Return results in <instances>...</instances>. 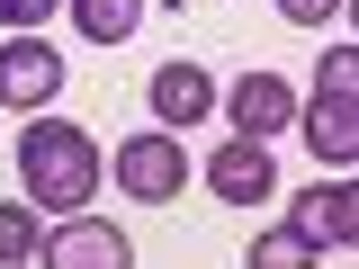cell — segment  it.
Wrapping results in <instances>:
<instances>
[{"mask_svg": "<svg viewBox=\"0 0 359 269\" xmlns=\"http://www.w3.org/2000/svg\"><path fill=\"white\" fill-rule=\"evenodd\" d=\"M18 179H27V207H90V188H99V144H90V126L36 117V126L18 134Z\"/></svg>", "mask_w": 359, "mask_h": 269, "instance_id": "cell-1", "label": "cell"}, {"mask_svg": "<svg viewBox=\"0 0 359 269\" xmlns=\"http://www.w3.org/2000/svg\"><path fill=\"white\" fill-rule=\"evenodd\" d=\"M108 171H117V188H126V198H144V207H171L180 188H189V153H180V134H126Z\"/></svg>", "mask_w": 359, "mask_h": 269, "instance_id": "cell-2", "label": "cell"}, {"mask_svg": "<svg viewBox=\"0 0 359 269\" xmlns=\"http://www.w3.org/2000/svg\"><path fill=\"white\" fill-rule=\"evenodd\" d=\"M36 261H45V269H135V242L117 233V224L72 216V224H54V233L36 242Z\"/></svg>", "mask_w": 359, "mask_h": 269, "instance_id": "cell-3", "label": "cell"}, {"mask_svg": "<svg viewBox=\"0 0 359 269\" xmlns=\"http://www.w3.org/2000/svg\"><path fill=\"white\" fill-rule=\"evenodd\" d=\"M54 90H63V54H54L45 36H9V45H0V99H9V108L36 117Z\"/></svg>", "mask_w": 359, "mask_h": 269, "instance_id": "cell-4", "label": "cell"}, {"mask_svg": "<svg viewBox=\"0 0 359 269\" xmlns=\"http://www.w3.org/2000/svg\"><path fill=\"white\" fill-rule=\"evenodd\" d=\"M207 188H216L224 207H261L269 188H278V171H269V144H252V134L216 144V162H207Z\"/></svg>", "mask_w": 359, "mask_h": 269, "instance_id": "cell-5", "label": "cell"}, {"mask_svg": "<svg viewBox=\"0 0 359 269\" xmlns=\"http://www.w3.org/2000/svg\"><path fill=\"white\" fill-rule=\"evenodd\" d=\"M224 108H233V134H252V144H261V134H287V117H297V99H287L278 72H243Z\"/></svg>", "mask_w": 359, "mask_h": 269, "instance_id": "cell-6", "label": "cell"}, {"mask_svg": "<svg viewBox=\"0 0 359 269\" xmlns=\"http://www.w3.org/2000/svg\"><path fill=\"white\" fill-rule=\"evenodd\" d=\"M207 108H216V81H207L198 63H162V72H153V117H162L171 134H189Z\"/></svg>", "mask_w": 359, "mask_h": 269, "instance_id": "cell-7", "label": "cell"}, {"mask_svg": "<svg viewBox=\"0 0 359 269\" xmlns=\"http://www.w3.org/2000/svg\"><path fill=\"white\" fill-rule=\"evenodd\" d=\"M287 233H306V242H351L359 233V188L351 179H332V188L314 179L306 198H297V224H287Z\"/></svg>", "mask_w": 359, "mask_h": 269, "instance_id": "cell-8", "label": "cell"}, {"mask_svg": "<svg viewBox=\"0 0 359 269\" xmlns=\"http://www.w3.org/2000/svg\"><path fill=\"white\" fill-rule=\"evenodd\" d=\"M306 144L323 153V162H351V153H359V108H351V90H314V108H306Z\"/></svg>", "mask_w": 359, "mask_h": 269, "instance_id": "cell-9", "label": "cell"}, {"mask_svg": "<svg viewBox=\"0 0 359 269\" xmlns=\"http://www.w3.org/2000/svg\"><path fill=\"white\" fill-rule=\"evenodd\" d=\"M72 18H81L90 45H126L135 18H144V0H72Z\"/></svg>", "mask_w": 359, "mask_h": 269, "instance_id": "cell-10", "label": "cell"}, {"mask_svg": "<svg viewBox=\"0 0 359 269\" xmlns=\"http://www.w3.org/2000/svg\"><path fill=\"white\" fill-rule=\"evenodd\" d=\"M252 269H314V242L278 224V233H261V242H252Z\"/></svg>", "mask_w": 359, "mask_h": 269, "instance_id": "cell-11", "label": "cell"}, {"mask_svg": "<svg viewBox=\"0 0 359 269\" xmlns=\"http://www.w3.org/2000/svg\"><path fill=\"white\" fill-rule=\"evenodd\" d=\"M36 261V207H0V269Z\"/></svg>", "mask_w": 359, "mask_h": 269, "instance_id": "cell-12", "label": "cell"}, {"mask_svg": "<svg viewBox=\"0 0 359 269\" xmlns=\"http://www.w3.org/2000/svg\"><path fill=\"white\" fill-rule=\"evenodd\" d=\"M323 90H359V45H332L323 54Z\"/></svg>", "mask_w": 359, "mask_h": 269, "instance_id": "cell-13", "label": "cell"}, {"mask_svg": "<svg viewBox=\"0 0 359 269\" xmlns=\"http://www.w3.org/2000/svg\"><path fill=\"white\" fill-rule=\"evenodd\" d=\"M0 18H9V27H27V36H36L45 18H54V0H0Z\"/></svg>", "mask_w": 359, "mask_h": 269, "instance_id": "cell-14", "label": "cell"}, {"mask_svg": "<svg viewBox=\"0 0 359 269\" xmlns=\"http://www.w3.org/2000/svg\"><path fill=\"white\" fill-rule=\"evenodd\" d=\"M278 9H287L297 27H323V18H341V0H278Z\"/></svg>", "mask_w": 359, "mask_h": 269, "instance_id": "cell-15", "label": "cell"}]
</instances>
